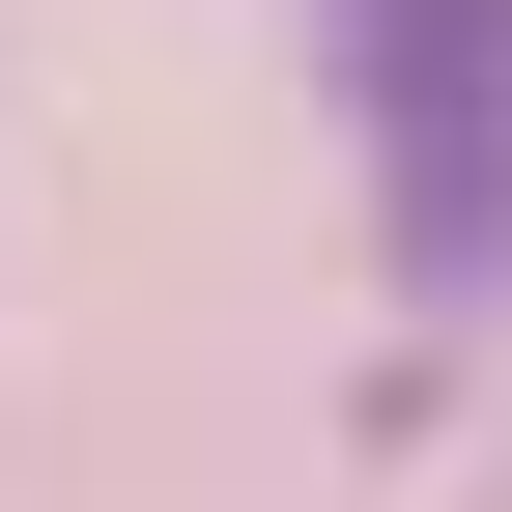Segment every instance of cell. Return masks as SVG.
<instances>
[{
	"label": "cell",
	"instance_id": "cell-1",
	"mask_svg": "<svg viewBox=\"0 0 512 512\" xmlns=\"http://www.w3.org/2000/svg\"><path fill=\"white\" fill-rule=\"evenodd\" d=\"M342 114H370L399 313H484L512 285V29H342Z\"/></svg>",
	"mask_w": 512,
	"mask_h": 512
},
{
	"label": "cell",
	"instance_id": "cell-2",
	"mask_svg": "<svg viewBox=\"0 0 512 512\" xmlns=\"http://www.w3.org/2000/svg\"><path fill=\"white\" fill-rule=\"evenodd\" d=\"M342 29H512V0H342Z\"/></svg>",
	"mask_w": 512,
	"mask_h": 512
}]
</instances>
